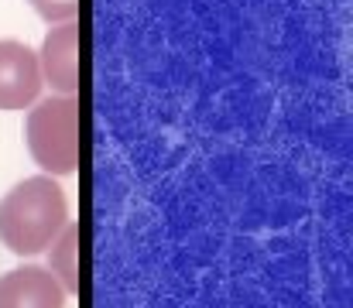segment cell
<instances>
[{"label": "cell", "mask_w": 353, "mask_h": 308, "mask_svg": "<svg viewBox=\"0 0 353 308\" xmlns=\"http://www.w3.org/2000/svg\"><path fill=\"white\" fill-rule=\"evenodd\" d=\"M69 223V203L52 175L17 182L0 199V243L14 257H38Z\"/></svg>", "instance_id": "obj_1"}, {"label": "cell", "mask_w": 353, "mask_h": 308, "mask_svg": "<svg viewBox=\"0 0 353 308\" xmlns=\"http://www.w3.org/2000/svg\"><path fill=\"white\" fill-rule=\"evenodd\" d=\"M79 96H48L34 103L24 123V141L34 158V165L52 175H76L83 161V113H79Z\"/></svg>", "instance_id": "obj_2"}, {"label": "cell", "mask_w": 353, "mask_h": 308, "mask_svg": "<svg viewBox=\"0 0 353 308\" xmlns=\"http://www.w3.org/2000/svg\"><path fill=\"white\" fill-rule=\"evenodd\" d=\"M38 69H41V83H48L55 93L72 96L79 93V76H83V31H79V17L76 21H62L45 34L41 55H38Z\"/></svg>", "instance_id": "obj_3"}, {"label": "cell", "mask_w": 353, "mask_h": 308, "mask_svg": "<svg viewBox=\"0 0 353 308\" xmlns=\"http://www.w3.org/2000/svg\"><path fill=\"white\" fill-rule=\"evenodd\" d=\"M41 69L38 55L14 38L0 41V110H28L41 96Z\"/></svg>", "instance_id": "obj_4"}, {"label": "cell", "mask_w": 353, "mask_h": 308, "mask_svg": "<svg viewBox=\"0 0 353 308\" xmlns=\"http://www.w3.org/2000/svg\"><path fill=\"white\" fill-rule=\"evenodd\" d=\"M69 295L48 267L24 264L0 274V308H65Z\"/></svg>", "instance_id": "obj_5"}, {"label": "cell", "mask_w": 353, "mask_h": 308, "mask_svg": "<svg viewBox=\"0 0 353 308\" xmlns=\"http://www.w3.org/2000/svg\"><path fill=\"white\" fill-rule=\"evenodd\" d=\"M79 243H83V229H79V223L69 219L62 226V233L48 247V271L59 278L65 295H79V288H83V278H79Z\"/></svg>", "instance_id": "obj_6"}, {"label": "cell", "mask_w": 353, "mask_h": 308, "mask_svg": "<svg viewBox=\"0 0 353 308\" xmlns=\"http://www.w3.org/2000/svg\"><path fill=\"white\" fill-rule=\"evenodd\" d=\"M31 7L38 10V17H45L48 24H62V21H76L83 10V0H31Z\"/></svg>", "instance_id": "obj_7"}]
</instances>
